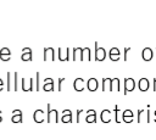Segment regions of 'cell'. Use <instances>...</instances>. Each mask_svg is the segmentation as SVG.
Masks as SVG:
<instances>
[{"label": "cell", "instance_id": "obj_7", "mask_svg": "<svg viewBox=\"0 0 156 140\" xmlns=\"http://www.w3.org/2000/svg\"><path fill=\"white\" fill-rule=\"evenodd\" d=\"M22 55H21V58L23 61H32V50L29 47H23L22 49Z\"/></svg>", "mask_w": 156, "mask_h": 140}, {"label": "cell", "instance_id": "obj_23", "mask_svg": "<svg viewBox=\"0 0 156 140\" xmlns=\"http://www.w3.org/2000/svg\"><path fill=\"white\" fill-rule=\"evenodd\" d=\"M129 51H130V47H126V49H124V60H126V61H127V54H128Z\"/></svg>", "mask_w": 156, "mask_h": 140}, {"label": "cell", "instance_id": "obj_29", "mask_svg": "<svg viewBox=\"0 0 156 140\" xmlns=\"http://www.w3.org/2000/svg\"><path fill=\"white\" fill-rule=\"evenodd\" d=\"M0 113H1V111H0ZM0 118H1V116H0Z\"/></svg>", "mask_w": 156, "mask_h": 140}, {"label": "cell", "instance_id": "obj_10", "mask_svg": "<svg viewBox=\"0 0 156 140\" xmlns=\"http://www.w3.org/2000/svg\"><path fill=\"white\" fill-rule=\"evenodd\" d=\"M0 58L2 61H9L11 58V52H10V50L7 47H2L0 50Z\"/></svg>", "mask_w": 156, "mask_h": 140}, {"label": "cell", "instance_id": "obj_1", "mask_svg": "<svg viewBox=\"0 0 156 140\" xmlns=\"http://www.w3.org/2000/svg\"><path fill=\"white\" fill-rule=\"evenodd\" d=\"M48 123H50L51 121H54L55 123H58V112L56 110H51L50 108V103L48 105Z\"/></svg>", "mask_w": 156, "mask_h": 140}, {"label": "cell", "instance_id": "obj_21", "mask_svg": "<svg viewBox=\"0 0 156 140\" xmlns=\"http://www.w3.org/2000/svg\"><path fill=\"white\" fill-rule=\"evenodd\" d=\"M143 113H144V111H143V110H138V123H141Z\"/></svg>", "mask_w": 156, "mask_h": 140}, {"label": "cell", "instance_id": "obj_9", "mask_svg": "<svg viewBox=\"0 0 156 140\" xmlns=\"http://www.w3.org/2000/svg\"><path fill=\"white\" fill-rule=\"evenodd\" d=\"M138 86H139V90L140 91H146L149 89V86H150L149 80L146 78H140V80L138 83Z\"/></svg>", "mask_w": 156, "mask_h": 140}, {"label": "cell", "instance_id": "obj_15", "mask_svg": "<svg viewBox=\"0 0 156 140\" xmlns=\"http://www.w3.org/2000/svg\"><path fill=\"white\" fill-rule=\"evenodd\" d=\"M62 122L63 123H71L72 122V114H71V111L69 110H63L62 112Z\"/></svg>", "mask_w": 156, "mask_h": 140}, {"label": "cell", "instance_id": "obj_18", "mask_svg": "<svg viewBox=\"0 0 156 140\" xmlns=\"http://www.w3.org/2000/svg\"><path fill=\"white\" fill-rule=\"evenodd\" d=\"M34 121L37 122V123H41V122H44V112L41 111V110H37L35 112H34Z\"/></svg>", "mask_w": 156, "mask_h": 140}, {"label": "cell", "instance_id": "obj_8", "mask_svg": "<svg viewBox=\"0 0 156 140\" xmlns=\"http://www.w3.org/2000/svg\"><path fill=\"white\" fill-rule=\"evenodd\" d=\"M119 55H121V52H119V50L117 47H111V50L108 52V56H110V58L112 61H118L119 60Z\"/></svg>", "mask_w": 156, "mask_h": 140}, {"label": "cell", "instance_id": "obj_12", "mask_svg": "<svg viewBox=\"0 0 156 140\" xmlns=\"http://www.w3.org/2000/svg\"><path fill=\"white\" fill-rule=\"evenodd\" d=\"M50 55V60L54 61L55 60V55H54V49L52 47H45L44 49V61H48Z\"/></svg>", "mask_w": 156, "mask_h": 140}, {"label": "cell", "instance_id": "obj_17", "mask_svg": "<svg viewBox=\"0 0 156 140\" xmlns=\"http://www.w3.org/2000/svg\"><path fill=\"white\" fill-rule=\"evenodd\" d=\"M98 79H95V78H90L89 80H88V89L90 90V91H95L96 89H98Z\"/></svg>", "mask_w": 156, "mask_h": 140}, {"label": "cell", "instance_id": "obj_27", "mask_svg": "<svg viewBox=\"0 0 156 140\" xmlns=\"http://www.w3.org/2000/svg\"><path fill=\"white\" fill-rule=\"evenodd\" d=\"M154 114H155V116H156V111H155V113H154Z\"/></svg>", "mask_w": 156, "mask_h": 140}, {"label": "cell", "instance_id": "obj_25", "mask_svg": "<svg viewBox=\"0 0 156 140\" xmlns=\"http://www.w3.org/2000/svg\"><path fill=\"white\" fill-rule=\"evenodd\" d=\"M2 86H4V82H2V79L0 78V91L2 90Z\"/></svg>", "mask_w": 156, "mask_h": 140}, {"label": "cell", "instance_id": "obj_4", "mask_svg": "<svg viewBox=\"0 0 156 140\" xmlns=\"http://www.w3.org/2000/svg\"><path fill=\"white\" fill-rule=\"evenodd\" d=\"M141 57L144 61H150L154 57V51L151 47H144L141 51Z\"/></svg>", "mask_w": 156, "mask_h": 140}, {"label": "cell", "instance_id": "obj_22", "mask_svg": "<svg viewBox=\"0 0 156 140\" xmlns=\"http://www.w3.org/2000/svg\"><path fill=\"white\" fill-rule=\"evenodd\" d=\"M17 74L18 73H15V90H18V84H17Z\"/></svg>", "mask_w": 156, "mask_h": 140}, {"label": "cell", "instance_id": "obj_26", "mask_svg": "<svg viewBox=\"0 0 156 140\" xmlns=\"http://www.w3.org/2000/svg\"><path fill=\"white\" fill-rule=\"evenodd\" d=\"M154 91H156V78H154Z\"/></svg>", "mask_w": 156, "mask_h": 140}, {"label": "cell", "instance_id": "obj_11", "mask_svg": "<svg viewBox=\"0 0 156 140\" xmlns=\"http://www.w3.org/2000/svg\"><path fill=\"white\" fill-rule=\"evenodd\" d=\"M111 119H112V117H111V111H110V110H102V112H101V121H102L104 123H110Z\"/></svg>", "mask_w": 156, "mask_h": 140}, {"label": "cell", "instance_id": "obj_3", "mask_svg": "<svg viewBox=\"0 0 156 140\" xmlns=\"http://www.w3.org/2000/svg\"><path fill=\"white\" fill-rule=\"evenodd\" d=\"M135 88V82L133 78H126L124 79V95H127V93L133 91Z\"/></svg>", "mask_w": 156, "mask_h": 140}, {"label": "cell", "instance_id": "obj_20", "mask_svg": "<svg viewBox=\"0 0 156 140\" xmlns=\"http://www.w3.org/2000/svg\"><path fill=\"white\" fill-rule=\"evenodd\" d=\"M115 112H116V122L117 123H119L121 122V119H119V107L118 106H115Z\"/></svg>", "mask_w": 156, "mask_h": 140}, {"label": "cell", "instance_id": "obj_19", "mask_svg": "<svg viewBox=\"0 0 156 140\" xmlns=\"http://www.w3.org/2000/svg\"><path fill=\"white\" fill-rule=\"evenodd\" d=\"M44 90H45V91H52V90H54V82H52L51 78H46V79H45Z\"/></svg>", "mask_w": 156, "mask_h": 140}, {"label": "cell", "instance_id": "obj_6", "mask_svg": "<svg viewBox=\"0 0 156 140\" xmlns=\"http://www.w3.org/2000/svg\"><path fill=\"white\" fill-rule=\"evenodd\" d=\"M11 121L13 123H22V111L21 110H15L12 112V117Z\"/></svg>", "mask_w": 156, "mask_h": 140}, {"label": "cell", "instance_id": "obj_13", "mask_svg": "<svg viewBox=\"0 0 156 140\" xmlns=\"http://www.w3.org/2000/svg\"><path fill=\"white\" fill-rule=\"evenodd\" d=\"M73 85H74V89L77 90V91H82L84 88H85V84H84V80L82 79V78H77L76 80H74V83H73Z\"/></svg>", "mask_w": 156, "mask_h": 140}, {"label": "cell", "instance_id": "obj_14", "mask_svg": "<svg viewBox=\"0 0 156 140\" xmlns=\"http://www.w3.org/2000/svg\"><path fill=\"white\" fill-rule=\"evenodd\" d=\"M108 90H110V91H113V90L119 91V79H118V78L111 79V82H110V89H108Z\"/></svg>", "mask_w": 156, "mask_h": 140}, {"label": "cell", "instance_id": "obj_2", "mask_svg": "<svg viewBox=\"0 0 156 140\" xmlns=\"http://www.w3.org/2000/svg\"><path fill=\"white\" fill-rule=\"evenodd\" d=\"M106 57V51L104 47H99L98 46V41L95 43V60L96 61H102Z\"/></svg>", "mask_w": 156, "mask_h": 140}, {"label": "cell", "instance_id": "obj_5", "mask_svg": "<svg viewBox=\"0 0 156 140\" xmlns=\"http://www.w3.org/2000/svg\"><path fill=\"white\" fill-rule=\"evenodd\" d=\"M133 117H134V113L130 110H124L123 113H122V119L126 123H132L133 122Z\"/></svg>", "mask_w": 156, "mask_h": 140}, {"label": "cell", "instance_id": "obj_16", "mask_svg": "<svg viewBox=\"0 0 156 140\" xmlns=\"http://www.w3.org/2000/svg\"><path fill=\"white\" fill-rule=\"evenodd\" d=\"M85 121L88 123H95L96 122V113H95L94 110H89L88 111V114L85 117Z\"/></svg>", "mask_w": 156, "mask_h": 140}, {"label": "cell", "instance_id": "obj_28", "mask_svg": "<svg viewBox=\"0 0 156 140\" xmlns=\"http://www.w3.org/2000/svg\"><path fill=\"white\" fill-rule=\"evenodd\" d=\"M155 122H156V116H155Z\"/></svg>", "mask_w": 156, "mask_h": 140}, {"label": "cell", "instance_id": "obj_24", "mask_svg": "<svg viewBox=\"0 0 156 140\" xmlns=\"http://www.w3.org/2000/svg\"><path fill=\"white\" fill-rule=\"evenodd\" d=\"M7 90L10 91V72H7Z\"/></svg>", "mask_w": 156, "mask_h": 140}]
</instances>
